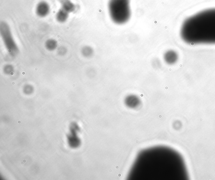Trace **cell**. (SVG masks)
<instances>
[{
	"label": "cell",
	"instance_id": "cell-7",
	"mask_svg": "<svg viewBox=\"0 0 215 180\" xmlns=\"http://www.w3.org/2000/svg\"><path fill=\"white\" fill-rule=\"evenodd\" d=\"M125 103L129 108H135L139 105L140 100L137 96L135 95H130L126 98Z\"/></svg>",
	"mask_w": 215,
	"mask_h": 180
},
{
	"label": "cell",
	"instance_id": "cell-11",
	"mask_svg": "<svg viewBox=\"0 0 215 180\" xmlns=\"http://www.w3.org/2000/svg\"><path fill=\"white\" fill-rule=\"evenodd\" d=\"M14 68L11 65H7L5 66L3 71L5 74H10L13 72Z\"/></svg>",
	"mask_w": 215,
	"mask_h": 180
},
{
	"label": "cell",
	"instance_id": "cell-9",
	"mask_svg": "<svg viewBox=\"0 0 215 180\" xmlns=\"http://www.w3.org/2000/svg\"><path fill=\"white\" fill-rule=\"evenodd\" d=\"M58 46V42L53 39H49L45 43V47L48 51H52L56 49Z\"/></svg>",
	"mask_w": 215,
	"mask_h": 180
},
{
	"label": "cell",
	"instance_id": "cell-4",
	"mask_svg": "<svg viewBox=\"0 0 215 180\" xmlns=\"http://www.w3.org/2000/svg\"><path fill=\"white\" fill-rule=\"evenodd\" d=\"M36 15L40 18L47 17L51 12V7L49 3L44 1H40L37 4L35 9Z\"/></svg>",
	"mask_w": 215,
	"mask_h": 180
},
{
	"label": "cell",
	"instance_id": "cell-1",
	"mask_svg": "<svg viewBox=\"0 0 215 180\" xmlns=\"http://www.w3.org/2000/svg\"><path fill=\"white\" fill-rule=\"evenodd\" d=\"M180 34L191 44H215V8L199 12L184 21Z\"/></svg>",
	"mask_w": 215,
	"mask_h": 180
},
{
	"label": "cell",
	"instance_id": "cell-10",
	"mask_svg": "<svg viewBox=\"0 0 215 180\" xmlns=\"http://www.w3.org/2000/svg\"><path fill=\"white\" fill-rule=\"evenodd\" d=\"M81 52L84 56L85 57H89L92 56L93 53V50L90 46H85L82 49Z\"/></svg>",
	"mask_w": 215,
	"mask_h": 180
},
{
	"label": "cell",
	"instance_id": "cell-2",
	"mask_svg": "<svg viewBox=\"0 0 215 180\" xmlns=\"http://www.w3.org/2000/svg\"><path fill=\"white\" fill-rule=\"evenodd\" d=\"M108 8L110 17L116 24H124L130 19V0H110Z\"/></svg>",
	"mask_w": 215,
	"mask_h": 180
},
{
	"label": "cell",
	"instance_id": "cell-3",
	"mask_svg": "<svg viewBox=\"0 0 215 180\" xmlns=\"http://www.w3.org/2000/svg\"><path fill=\"white\" fill-rule=\"evenodd\" d=\"M0 33L3 44L8 53L16 56L19 52V47L14 40L10 26L8 23L3 21L0 24Z\"/></svg>",
	"mask_w": 215,
	"mask_h": 180
},
{
	"label": "cell",
	"instance_id": "cell-5",
	"mask_svg": "<svg viewBox=\"0 0 215 180\" xmlns=\"http://www.w3.org/2000/svg\"><path fill=\"white\" fill-rule=\"evenodd\" d=\"M58 2L60 4L61 9L68 13H73L78 10V6L71 0H58Z\"/></svg>",
	"mask_w": 215,
	"mask_h": 180
},
{
	"label": "cell",
	"instance_id": "cell-6",
	"mask_svg": "<svg viewBox=\"0 0 215 180\" xmlns=\"http://www.w3.org/2000/svg\"><path fill=\"white\" fill-rule=\"evenodd\" d=\"M179 56L176 52L173 50H169L165 53L164 59L165 62L169 65L175 64L178 60Z\"/></svg>",
	"mask_w": 215,
	"mask_h": 180
},
{
	"label": "cell",
	"instance_id": "cell-8",
	"mask_svg": "<svg viewBox=\"0 0 215 180\" xmlns=\"http://www.w3.org/2000/svg\"><path fill=\"white\" fill-rule=\"evenodd\" d=\"M69 14L62 9H60L56 13L55 17L58 22L60 23H64L68 20L69 17Z\"/></svg>",
	"mask_w": 215,
	"mask_h": 180
}]
</instances>
